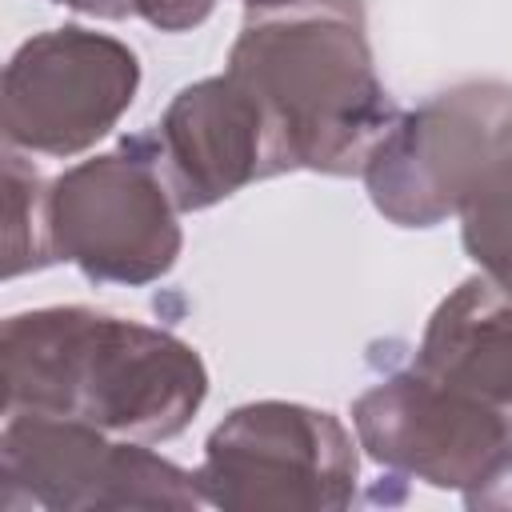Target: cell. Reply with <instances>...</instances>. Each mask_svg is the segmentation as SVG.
<instances>
[{"label":"cell","instance_id":"6da1fadb","mask_svg":"<svg viewBox=\"0 0 512 512\" xmlns=\"http://www.w3.org/2000/svg\"><path fill=\"white\" fill-rule=\"evenodd\" d=\"M4 416L80 420L124 440L180 436L208 396V368L172 332L80 308H32L4 320Z\"/></svg>","mask_w":512,"mask_h":512},{"label":"cell","instance_id":"7a4b0ae2","mask_svg":"<svg viewBox=\"0 0 512 512\" xmlns=\"http://www.w3.org/2000/svg\"><path fill=\"white\" fill-rule=\"evenodd\" d=\"M228 72L268 108L292 168L364 172L380 136L400 120L376 72L360 4L248 16L228 52Z\"/></svg>","mask_w":512,"mask_h":512},{"label":"cell","instance_id":"3957f363","mask_svg":"<svg viewBox=\"0 0 512 512\" xmlns=\"http://www.w3.org/2000/svg\"><path fill=\"white\" fill-rule=\"evenodd\" d=\"M360 448L404 476L452 488L468 508H512V408L424 368L396 372L352 404Z\"/></svg>","mask_w":512,"mask_h":512},{"label":"cell","instance_id":"277c9868","mask_svg":"<svg viewBox=\"0 0 512 512\" xmlns=\"http://www.w3.org/2000/svg\"><path fill=\"white\" fill-rule=\"evenodd\" d=\"M192 476L204 504L224 512H340L356 496L360 460L332 412L256 400L212 428Z\"/></svg>","mask_w":512,"mask_h":512},{"label":"cell","instance_id":"5b68a950","mask_svg":"<svg viewBox=\"0 0 512 512\" xmlns=\"http://www.w3.org/2000/svg\"><path fill=\"white\" fill-rule=\"evenodd\" d=\"M196 476L152 444L104 428L12 412L0 432L4 512H96V508H200Z\"/></svg>","mask_w":512,"mask_h":512},{"label":"cell","instance_id":"8992f818","mask_svg":"<svg viewBox=\"0 0 512 512\" xmlns=\"http://www.w3.org/2000/svg\"><path fill=\"white\" fill-rule=\"evenodd\" d=\"M176 212L160 164L136 136L52 180V252L88 280L140 288L160 280L180 256Z\"/></svg>","mask_w":512,"mask_h":512},{"label":"cell","instance_id":"52a82bcc","mask_svg":"<svg viewBox=\"0 0 512 512\" xmlns=\"http://www.w3.org/2000/svg\"><path fill=\"white\" fill-rule=\"evenodd\" d=\"M140 88L136 52L104 32L52 28L24 40L4 68V144L76 156L116 128Z\"/></svg>","mask_w":512,"mask_h":512},{"label":"cell","instance_id":"ba28073f","mask_svg":"<svg viewBox=\"0 0 512 512\" xmlns=\"http://www.w3.org/2000/svg\"><path fill=\"white\" fill-rule=\"evenodd\" d=\"M508 112L512 84L504 80H468L400 112L360 172L376 212L400 228H436L456 216Z\"/></svg>","mask_w":512,"mask_h":512},{"label":"cell","instance_id":"9c48e42d","mask_svg":"<svg viewBox=\"0 0 512 512\" xmlns=\"http://www.w3.org/2000/svg\"><path fill=\"white\" fill-rule=\"evenodd\" d=\"M140 140L160 164L180 212L212 208L256 180L292 172L268 108L228 68L180 88L152 136Z\"/></svg>","mask_w":512,"mask_h":512},{"label":"cell","instance_id":"30bf717a","mask_svg":"<svg viewBox=\"0 0 512 512\" xmlns=\"http://www.w3.org/2000/svg\"><path fill=\"white\" fill-rule=\"evenodd\" d=\"M416 368L512 408V292L468 276L428 316Z\"/></svg>","mask_w":512,"mask_h":512},{"label":"cell","instance_id":"8fae6325","mask_svg":"<svg viewBox=\"0 0 512 512\" xmlns=\"http://www.w3.org/2000/svg\"><path fill=\"white\" fill-rule=\"evenodd\" d=\"M456 216L464 252L480 276L512 292V112L496 128Z\"/></svg>","mask_w":512,"mask_h":512},{"label":"cell","instance_id":"7c38bea8","mask_svg":"<svg viewBox=\"0 0 512 512\" xmlns=\"http://www.w3.org/2000/svg\"><path fill=\"white\" fill-rule=\"evenodd\" d=\"M48 188L16 148L4 152V276L16 280L24 272L56 264L52 224H48Z\"/></svg>","mask_w":512,"mask_h":512},{"label":"cell","instance_id":"4fadbf2b","mask_svg":"<svg viewBox=\"0 0 512 512\" xmlns=\"http://www.w3.org/2000/svg\"><path fill=\"white\" fill-rule=\"evenodd\" d=\"M216 0H132V12L160 32H188L212 16Z\"/></svg>","mask_w":512,"mask_h":512},{"label":"cell","instance_id":"5bb4252c","mask_svg":"<svg viewBox=\"0 0 512 512\" xmlns=\"http://www.w3.org/2000/svg\"><path fill=\"white\" fill-rule=\"evenodd\" d=\"M248 16H280V12H300V8H324V4H340L352 8L360 0H240Z\"/></svg>","mask_w":512,"mask_h":512},{"label":"cell","instance_id":"9a60e30c","mask_svg":"<svg viewBox=\"0 0 512 512\" xmlns=\"http://www.w3.org/2000/svg\"><path fill=\"white\" fill-rule=\"evenodd\" d=\"M52 4H64V8H76V12H88V16H104V20L136 16L132 0H52Z\"/></svg>","mask_w":512,"mask_h":512}]
</instances>
